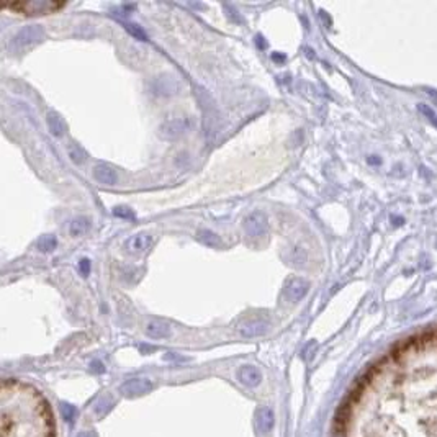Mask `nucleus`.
<instances>
[{"label": "nucleus", "mask_w": 437, "mask_h": 437, "mask_svg": "<svg viewBox=\"0 0 437 437\" xmlns=\"http://www.w3.org/2000/svg\"><path fill=\"white\" fill-rule=\"evenodd\" d=\"M308 261V252L301 248V246H293V248L288 249V256H287V262L293 267H301L305 265Z\"/></svg>", "instance_id": "12"}, {"label": "nucleus", "mask_w": 437, "mask_h": 437, "mask_svg": "<svg viewBox=\"0 0 437 437\" xmlns=\"http://www.w3.org/2000/svg\"><path fill=\"white\" fill-rule=\"evenodd\" d=\"M169 326L162 321H151L148 324V334L151 338H166V336H169Z\"/></svg>", "instance_id": "16"}, {"label": "nucleus", "mask_w": 437, "mask_h": 437, "mask_svg": "<svg viewBox=\"0 0 437 437\" xmlns=\"http://www.w3.org/2000/svg\"><path fill=\"white\" fill-rule=\"evenodd\" d=\"M239 378H241V382L246 383V385L256 386L257 383L261 382V372L257 370L256 367L246 365V367H243L239 370Z\"/></svg>", "instance_id": "13"}, {"label": "nucleus", "mask_w": 437, "mask_h": 437, "mask_svg": "<svg viewBox=\"0 0 437 437\" xmlns=\"http://www.w3.org/2000/svg\"><path fill=\"white\" fill-rule=\"evenodd\" d=\"M113 215L120 218H133L134 213L128 206H116V208H113Z\"/></svg>", "instance_id": "22"}, {"label": "nucleus", "mask_w": 437, "mask_h": 437, "mask_svg": "<svg viewBox=\"0 0 437 437\" xmlns=\"http://www.w3.org/2000/svg\"><path fill=\"white\" fill-rule=\"evenodd\" d=\"M67 153H69V158L74 164H84L87 159L86 151H84L79 144H71L69 149H67Z\"/></svg>", "instance_id": "18"}, {"label": "nucleus", "mask_w": 437, "mask_h": 437, "mask_svg": "<svg viewBox=\"0 0 437 437\" xmlns=\"http://www.w3.org/2000/svg\"><path fill=\"white\" fill-rule=\"evenodd\" d=\"M149 386H151L149 382H143V380H133V382H128L123 390H125V391L130 390L131 395H136V393H141V391H144V390H148Z\"/></svg>", "instance_id": "20"}, {"label": "nucleus", "mask_w": 437, "mask_h": 437, "mask_svg": "<svg viewBox=\"0 0 437 437\" xmlns=\"http://www.w3.org/2000/svg\"><path fill=\"white\" fill-rule=\"evenodd\" d=\"M195 95L198 97V102L201 105V110H203V126H205V134L208 141H213L218 133V128H220V111H218L216 103L213 102V98L210 97L206 90L197 87L195 88Z\"/></svg>", "instance_id": "3"}, {"label": "nucleus", "mask_w": 437, "mask_h": 437, "mask_svg": "<svg viewBox=\"0 0 437 437\" xmlns=\"http://www.w3.org/2000/svg\"><path fill=\"white\" fill-rule=\"evenodd\" d=\"M265 328H267V324L262 323V319H251V321L243 324L239 329L244 336H257V334L264 333Z\"/></svg>", "instance_id": "14"}, {"label": "nucleus", "mask_w": 437, "mask_h": 437, "mask_svg": "<svg viewBox=\"0 0 437 437\" xmlns=\"http://www.w3.org/2000/svg\"><path fill=\"white\" fill-rule=\"evenodd\" d=\"M418 108H419V111H421V113H424L426 116H428V118H429V120H434V118H436V116H437V115L434 113V111H433V110H431V108H429V106H426V105H419V106H418Z\"/></svg>", "instance_id": "24"}, {"label": "nucleus", "mask_w": 437, "mask_h": 437, "mask_svg": "<svg viewBox=\"0 0 437 437\" xmlns=\"http://www.w3.org/2000/svg\"><path fill=\"white\" fill-rule=\"evenodd\" d=\"M48 128L54 136H63L66 131V125L58 113H48Z\"/></svg>", "instance_id": "15"}, {"label": "nucleus", "mask_w": 437, "mask_h": 437, "mask_svg": "<svg viewBox=\"0 0 437 437\" xmlns=\"http://www.w3.org/2000/svg\"><path fill=\"white\" fill-rule=\"evenodd\" d=\"M368 162H370V164H378L380 159H377V156H372V158L368 159Z\"/></svg>", "instance_id": "26"}, {"label": "nucleus", "mask_w": 437, "mask_h": 437, "mask_svg": "<svg viewBox=\"0 0 437 437\" xmlns=\"http://www.w3.org/2000/svg\"><path fill=\"white\" fill-rule=\"evenodd\" d=\"M3 7L23 15H46V13L54 12V10H59L61 7H64V3L53 2V0H30V2L3 3Z\"/></svg>", "instance_id": "4"}, {"label": "nucleus", "mask_w": 437, "mask_h": 437, "mask_svg": "<svg viewBox=\"0 0 437 437\" xmlns=\"http://www.w3.org/2000/svg\"><path fill=\"white\" fill-rule=\"evenodd\" d=\"M187 128V121L185 120H172V121H167L166 125H162L161 128V136L166 138V139H174L177 136H180V134L185 131Z\"/></svg>", "instance_id": "10"}, {"label": "nucleus", "mask_w": 437, "mask_h": 437, "mask_svg": "<svg viewBox=\"0 0 437 437\" xmlns=\"http://www.w3.org/2000/svg\"><path fill=\"white\" fill-rule=\"evenodd\" d=\"M79 437H95V434L93 433H82Z\"/></svg>", "instance_id": "27"}, {"label": "nucleus", "mask_w": 437, "mask_h": 437, "mask_svg": "<svg viewBox=\"0 0 437 437\" xmlns=\"http://www.w3.org/2000/svg\"><path fill=\"white\" fill-rule=\"evenodd\" d=\"M56 244H58V241H56L53 234H44V236H41L40 241H38V249L41 252H51L54 251Z\"/></svg>", "instance_id": "19"}, {"label": "nucleus", "mask_w": 437, "mask_h": 437, "mask_svg": "<svg viewBox=\"0 0 437 437\" xmlns=\"http://www.w3.org/2000/svg\"><path fill=\"white\" fill-rule=\"evenodd\" d=\"M151 243H153V238H151L149 234H144V233L134 234L130 239H126L125 249L130 252V254H143V252H146L151 248Z\"/></svg>", "instance_id": "8"}, {"label": "nucleus", "mask_w": 437, "mask_h": 437, "mask_svg": "<svg viewBox=\"0 0 437 437\" xmlns=\"http://www.w3.org/2000/svg\"><path fill=\"white\" fill-rule=\"evenodd\" d=\"M0 414L2 437H56L51 408L40 391L28 383L3 382Z\"/></svg>", "instance_id": "2"}, {"label": "nucleus", "mask_w": 437, "mask_h": 437, "mask_svg": "<svg viewBox=\"0 0 437 437\" xmlns=\"http://www.w3.org/2000/svg\"><path fill=\"white\" fill-rule=\"evenodd\" d=\"M43 38H44L43 28L40 25H30V26H25L23 30H20L18 33H16L13 41H12V46H13V49H23L33 43L41 41Z\"/></svg>", "instance_id": "5"}, {"label": "nucleus", "mask_w": 437, "mask_h": 437, "mask_svg": "<svg viewBox=\"0 0 437 437\" xmlns=\"http://www.w3.org/2000/svg\"><path fill=\"white\" fill-rule=\"evenodd\" d=\"M431 121H433V125H436V126H437V116H436L434 120H431Z\"/></svg>", "instance_id": "28"}, {"label": "nucleus", "mask_w": 437, "mask_h": 437, "mask_svg": "<svg viewBox=\"0 0 437 437\" xmlns=\"http://www.w3.org/2000/svg\"><path fill=\"white\" fill-rule=\"evenodd\" d=\"M79 270H81V273H82L84 277H87L88 272H90V261H88V259H82L79 262Z\"/></svg>", "instance_id": "23"}, {"label": "nucleus", "mask_w": 437, "mask_h": 437, "mask_svg": "<svg viewBox=\"0 0 437 437\" xmlns=\"http://www.w3.org/2000/svg\"><path fill=\"white\" fill-rule=\"evenodd\" d=\"M197 239H198L203 246H206V248L220 249L221 246H223L221 238L218 236L216 233L210 231V229H200V231L197 233Z\"/></svg>", "instance_id": "11"}, {"label": "nucleus", "mask_w": 437, "mask_h": 437, "mask_svg": "<svg viewBox=\"0 0 437 437\" xmlns=\"http://www.w3.org/2000/svg\"><path fill=\"white\" fill-rule=\"evenodd\" d=\"M333 437H437V328L403 341L357 380Z\"/></svg>", "instance_id": "1"}, {"label": "nucleus", "mask_w": 437, "mask_h": 437, "mask_svg": "<svg viewBox=\"0 0 437 437\" xmlns=\"http://www.w3.org/2000/svg\"><path fill=\"white\" fill-rule=\"evenodd\" d=\"M93 177L97 178L100 183H105V185H115V183L118 182V174L115 172L113 167L105 166V164L95 166Z\"/></svg>", "instance_id": "9"}, {"label": "nucleus", "mask_w": 437, "mask_h": 437, "mask_svg": "<svg viewBox=\"0 0 437 437\" xmlns=\"http://www.w3.org/2000/svg\"><path fill=\"white\" fill-rule=\"evenodd\" d=\"M125 28L128 31L131 33V35L134 36V38H138L139 41H146L148 40V36H146V33L141 30V28H139L138 25H134V23H125Z\"/></svg>", "instance_id": "21"}, {"label": "nucleus", "mask_w": 437, "mask_h": 437, "mask_svg": "<svg viewBox=\"0 0 437 437\" xmlns=\"http://www.w3.org/2000/svg\"><path fill=\"white\" fill-rule=\"evenodd\" d=\"M88 226H90V220H88V218L86 216L76 218V220H72L71 223V234L72 236H81V234L87 231Z\"/></svg>", "instance_id": "17"}, {"label": "nucleus", "mask_w": 437, "mask_h": 437, "mask_svg": "<svg viewBox=\"0 0 437 437\" xmlns=\"http://www.w3.org/2000/svg\"><path fill=\"white\" fill-rule=\"evenodd\" d=\"M308 290H310V283L300 277L288 280L287 285H285V295L290 301H300L308 293Z\"/></svg>", "instance_id": "7"}, {"label": "nucleus", "mask_w": 437, "mask_h": 437, "mask_svg": "<svg viewBox=\"0 0 437 437\" xmlns=\"http://www.w3.org/2000/svg\"><path fill=\"white\" fill-rule=\"evenodd\" d=\"M244 229L249 238H262L268 231L267 216L262 211H252L246 216L244 220Z\"/></svg>", "instance_id": "6"}, {"label": "nucleus", "mask_w": 437, "mask_h": 437, "mask_svg": "<svg viewBox=\"0 0 437 437\" xmlns=\"http://www.w3.org/2000/svg\"><path fill=\"white\" fill-rule=\"evenodd\" d=\"M428 93L436 100V103H437V90H431V88H428Z\"/></svg>", "instance_id": "25"}]
</instances>
